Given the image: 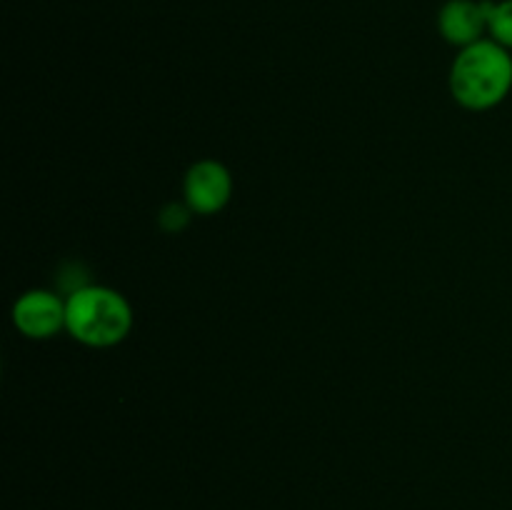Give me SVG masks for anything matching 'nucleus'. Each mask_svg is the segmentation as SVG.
Returning <instances> with one entry per match:
<instances>
[{"mask_svg":"<svg viewBox=\"0 0 512 510\" xmlns=\"http://www.w3.org/2000/svg\"><path fill=\"white\" fill-rule=\"evenodd\" d=\"M512 90V50L483 38L460 48L450 68V93L465 110H493Z\"/></svg>","mask_w":512,"mask_h":510,"instance_id":"1","label":"nucleus"},{"mask_svg":"<svg viewBox=\"0 0 512 510\" xmlns=\"http://www.w3.org/2000/svg\"><path fill=\"white\" fill-rule=\"evenodd\" d=\"M65 330L88 348H113L133 330V308L108 285H80L65 298Z\"/></svg>","mask_w":512,"mask_h":510,"instance_id":"2","label":"nucleus"},{"mask_svg":"<svg viewBox=\"0 0 512 510\" xmlns=\"http://www.w3.org/2000/svg\"><path fill=\"white\" fill-rule=\"evenodd\" d=\"M183 198L195 215L220 213L233 198V175L220 160H198L183 178Z\"/></svg>","mask_w":512,"mask_h":510,"instance_id":"3","label":"nucleus"},{"mask_svg":"<svg viewBox=\"0 0 512 510\" xmlns=\"http://www.w3.org/2000/svg\"><path fill=\"white\" fill-rule=\"evenodd\" d=\"M13 325L30 340H50L65 330V298L53 290H28L13 305Z\"/></svg>","mask_w":512,"mask_h":510,"instance_id":"4","label":"nucleus"},{"mask_svg":"<svg viewBox=\"0 0 512 510\" xmlns=\"http://www.w3.org/2000/svg\"><path fill=\"white\" fill-rule=\"evenodd\" d=\"M490 0H448L438 13V30L455 48H468L488 33Z\"/></svg>","mask_w":512,"mask_h":510,"instance_id":"5","label":"nucleus"},{"mask_svg":"<svg viewBox=\"0 0 512 510\" xmlns=\"http://www.w3.org/2000/svg\"><path fill=\"white\" fill-rule=\"evenodd\" d=\"M488 35L495 43L512 50V0H490Z\"/></svg>","mask_w":512,"mask_h":510,"instance_id":"6","label":"nucleus"},{"mask_svg":"<svg viewBox=\"0 0 512 510\" xmlns=\"http://www.w3.org/2000/svg\"><path fill=\"white\" fill-rule=\"evenodd\" d=\"M193 210L188 208V203H170V205H165L163 210H160V218H158V223H160V228L163 230H168V233H180V230H185L188 228V223H190V218H193Z\"/></svg>","mask_w":512,"mask_h":510,"instance_id":"7","label":"nucleus"}]
</instances>
